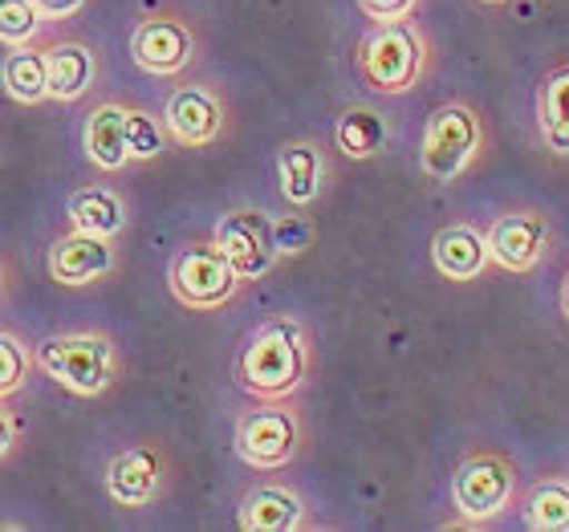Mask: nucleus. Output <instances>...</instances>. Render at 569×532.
Returning a JSON list of instances; mask_svg holds the SVG:
<instances>
[{
  "label": "nucleus",
  "mask_w": 569,
  "mask_h": 532,
  "mask_svg": "<svg viewBox=\"0 0 569 532\" xmlns=\"http://www.w3.org/2000/svg\"><path fill=\"white\" fill-rule=\"evenodd\" d=\"M313 374V338L309 325L293 313L261 321L240 345L232 379L249 399L257 402H289L306 391Z\"/></svg>",
  "instance_id": "1"
},
{
  "label": "nucleus",
  "mask_w": 569,
  "mask_h": 532,
  "mask_svg": "<svg viewBox=\"0 0 569 532\" xmlns=\"http://www.w3.org/2000/svg\"><path fill=\"white\" fill-rule=\"evenodd\" d=\"M427 58L431 53H427L423 29L411 17H403V21H375V29L358 41L355 66L370 94L399 98L423 82Z\"/></svg>",
  "instance_id": "2"
},
{
  "label": "nucleus",
  "mask_w": 569,
  "mask_h": 532,
  "mask_svg": "<svg viewBox=\"0 0 569 532\" xmlns=\"http://www.w3.org/2000/svg\"><path fill=\"white\" fill-rule=\"evenodd\" d=\"M37 370L66 391L98 399L122 374V354L110 333H53L33 345Z\"/></svg>",
  "instance_id": "3"
},
{
  "label": "nucleus",
  "mask_w": 569,
  "mask_h": 532,
  "mask_svg": "<svg viewBox=\"0 0 569 532\" xmlns=\"http://www.w3.org/2000/svg\"><path fill=\"white\" fill-rule=\"evenodd\" d=\"M485 151V119L480 110L468 102H448V107L431 110L419 142V167L431 183H456L476 167Z\"/></svg>",
  "instance_id": "4"
},
{
  "label": "nucleus",
  "mask_w": 569,
  "mask_h": 532,
  "mask_svg": "<svg viewBox=\"0 0 569 532\" xmlns=\"http://www.w3.org/2000/svg\"><path fill=\"white\" fill-rule=\"evenodd\" d=\"M167 289L191 313H212V309L237 301L244 281L228 264L224 252L216 249V240H196V244H183L176 252V261L167 269Z\"/></svg>",
  "instance_id": "5"
},
{
  "label": "nucleus",
  "mask_w": 569,
  "mask_h": 532,
  "mask_svg": "<svg viewBox=\"0 0 569 532\" xmlns=\"http://www.w3.org/2000/svg\"><path fill=\"white\" fill-rule=\"evenodd\" d=\"M517 500V468L500 451H476L451 475V504L463 524H488Z\"/></svg>",
  "instance_id": "6"
},
{
  "label": "nucleus",
  "mask_w": 569,
  "mask_h": 532,
  "mask_svg": "<svg viewBox=\"0 0 569 532\" xmlns=\"http://www.w3.org/2000/svg\"><path fill=\"white\" fill-rule=\"evenodd\" d=\"M306 448V419L289 402H261L237 423V455L257 472H277Z\"/></svg>",
  "instance_id": "7"
},
{
  "label": "nucleus",
  "mask_w": 569,
  "mask_h": 532,
  "mask_svg": "<svg viewBox=\"0 0 569 532\" xmlns=\"http://www.w3.org/2000/svg\"><path fill=\"white\" fill-rule=\"evenodd\" d=\"M131 58L154 78H179L200 58V37L179 12H151L131 29Z\"/></svg>",
  "instance_id": "8"
},
{
  "label": "nucleus",
  "mask_w": 569,
  "mask_h": 532,
  "mask_svg": "<svg viewBox=\"0 0 569 532\" xmlns=\"http://www.w3.org/2000/svg\"><path fill=\"white\" fill-rule=\"evenodd\" d=\"M485 237L492 264L505 272H517V277L541 269L546 257L553 252V224L537 208H509V212H500L485 228Z\"/></svg>",
  "instance_id": "9"
},
{
  "label": "nucleus",
  "mask_w": 569,
  "mask_h": 532,
  "mask_svg": "<svg viewBox=\"0 0 569 532\" xmlns=\"http://www.w3.org/2000/svg\"><path fill=\"white\" fill-rule=\"evenodd\" d=\"M212 240L244 284L269 277L273 264L281 261V257H277V244H273V215L261 212V208H237V212H224L220 215V224H216Z\"/></svg>",
  "instance_id": "10"
},
{
  "label": "nucleus",
  "mask_w": 569,
  "mask_h": 532,
  "mask_svg": "<svg viewBox=\"0 0 569 532\" xmlns=\"http://www.w3.org/2000/svg\"><path fill=\"white\" fill-rule=\"evenodd\" d=\"M167 451L159 443H131L107 468V492L119 509H147L167 488Z\"/></svg>",
  "instance_id": "11"
},
{
  "label": "nucleus",
  "mask_w": 569,
  "mask_h": 532,
  "mask_svg": "<svg viewBox=\"0 0 569 532\" xmlns=\"http://www.w3.org/2000/svg\"><path fill=\"white\" fill-rule=\"evenodd\" d=\"M163 122L176 147H188V151L212 147L228 127L224 98L216 94L212 86H179V90H171V98H167Z\"/></svg>",
  "instance_id": "12"
},
{
  "label": "nucleus",
  "mask_w": 569,
  "mask_h": 532,
  "mask_svg": "<svg viewBox=\"0 0 569 532\" xmlns=\"http://www.w3.org/2000/svg\"><path fill=\"white\" fill-rule=\"evenodd\" d=\"M119 269V249L107 237H90V232H61L46 252L49 281L66 284V289H86V284L107 281Z\"/></svg>",
  "instance_id": "13"
},
{
  "label": "nucleus",
  "mask_w": 569,
  "mask_h": 532,
  "mask_svg": "<svg viewBox=\"0 0 569 532\" xmlns=\"http://www.w3.org/2000/svg\"><path fill=\"white\" fill-rule=\"evenodd\" d=\"M46 49V70H49V98L53 102H82L98 86V53L86 46L82 37H49L41 41Z\"/></svg>",
  "instance_id": "14"
},
{
  "label": "nucleus",
  "mask_w": 569,
  "mask_h": 532,
  "mask_svg": "<svg viewBox=\"0 0 569 532\" xmlns=\"http://www.w3.org/2000/svg\"><path fill=\"white\" fill-rule=\"evenodd\" d=\"M431 261H436V272L443 281L468 284L485 277L492 252H488V237L476 224H448L431 240Z\"/></svg>",
  "instance_id": "15"
},
{
  "label": "nucleus",
  "mask_w": 569,
  "mask_h": 532,
  "mask_svg": "<svg viewBox=\"0 0 569 532\" xmlns=\"http://www.w3.org/2000/svg\"><path fill=\"white\" fill-rule=\"evenodd\" d=\"M237 521L244 532H297L309 524V509L289 484H257L240 500Z\"/></svg>",
  "instance_id": "16"
},
{
  "label": "nucleus",
  "mask_w": 569,
  "mask_h": 532,
  "mask_svg": "<svg viewBox=\"0 0 569 532\" xmlns=\"http://www.w3.org/2000/svg\"><path fill=\"white\" fill-rule=\"evenodd\" d=\"M277 179H281V195L293 208H309L321 195L326 183V151L313 139H289L277 151Z\"/></svg>",
  "instance_id": "17"
},
{
  "label": "nucleus",
  "mask_w": 569,
  "mask_h": 532,
  "mask_svg": "<svg viewBox=\"0 0 569 532\" xmlns=\"http://www.w3.org/2000/svg\"><path fill=\"white\" fill-rule=\"evenodd\" d=\"M66 224L73 232H90V237H107L119 240L127 232V203L114 188L107 183H90V188H78L66 200Z\"/></svg>",
  "instance_id": "18"
},
{
  "label": "nucleus",
  "mask_w": 569,
  "mask_h": 532,
  "mask_svg": "<svg viewBox=\"0 0 569 532\" xmlns=\"http://www.w3.org/2000/svg\"><path fill=\"white\" fill-rule=\"evenodd\" d=\"M86 159L98 167V171H122L131 163L127 154V107L122 102H98L90 114H86Z\"/></svg>",
  "instance_id": "19"
},
{
  "label": "nucleus",
  "mask_w": 569,
  "mask_h": 532,
  "mask_svg": "<svg viewBox=\"0 0 569 532\" xmlns=\"http://www.w3.org/2000/svg\"><path fill=\"white\" fill-rule=\"evenodd\" d=\"M537 131L546 151L569 159V66L549 70L537 86Z\"/></svg>",
  "instance_id": "20"
},
{
  "label": "nucleus",
  "mask_w": 569,
  "mask_h": 532,
  "mask_svg": "<svg viewBox=\"0 0 569 532\" xmlns=\"http://www.w3.org/2000/svg\"><path fill=\"white\" fill-rule=\"evenodd\" d=\"M0 82H4V94L21 107H37L49 98V70H46V49L29 41V46H17L4 53V66H0Z\"/></svg>",
  "instance_id": "21"
},
{
  "label": "nucleus",
  "mask_w": 569,
  "mask_h": 532,
  "mask_svg": "<svg viewBox=\"0 0 569 532\" xmlns=\"http://www.w3.org/2000/svg\"><path fill=\"white\" fill-rule=\"evenodd\" d=\"M387 119L370 107H346L333 122V147L346 154V159H375V154L387 147Z\"/></svg>",
  "instance_id": "22"
},
{
  "label": "nucleus",
  "mask_w": 569,
  "mask_h": 532,
  "mask_svg": "<svg viewBox=\"0 0 569 532\" xmlns=\"http://www.w3.org/2000/svg\"><path fill=\"white\" fill-rule=\"evenodd\" d=\"M525 524L537 532H569V475H546L525 492Z\"/></svg>",
  "instance_id": "23"
},
{
  "label": "nucleus",
  "mask_w": 569,
  "mask_h": 532,
  "mask_svg": "<svg viewBox=\"0 0 569 532\" xmlns=\"http://www.w3.org/2000/svg\"><path fill=\"white\" fill-rule=\"evenodd\" d=\"M167 147H171L167 122L151 110L127 107V154H131V163H151Z\"/></svg>",
  "instance_id": "24"
},
{
  "label": "nucleus",
  "mask_w": 569,
  "mask_h": 532,
  "mask_svg": "<svg viewBox=\"0 0 569 532\" xmlns=\"http://www.w3.org/2000/svg\"><path fill=\"white\" fill-rule=\"evenodd\" d=\"M33 345L24 342L21 333L0 330V399H17L33 379Z\"/></svg>",
  "instance_id": "25"
},
{
  "label": "nucleus",
  "mask_w": 569,
  "mask_h": 532,
  "mask_svg": "<svg viewBox=\"0 0 569 532\" xmlns=\"http://www.w3.org/2000/svg\"><path fill=\"white\" fill-rule=\"evenodd\" d=\"M41 12L33 0H0V46H29L41 33Z\"/></svg>",
  "instance_id": "26"
},
{
  "label": "nucleus",
  "mask_w": 569,
  "mask_h": 532,
  "mask_svg": "<svg viewBox=\"0 0 569 532\" xmlns=\"http://www.w3.org/2000/svg\"><path fill=\"white\" fill-rule=\"evenodd\" d=\"M273 244L277 257H301L313 249V224L306 215H273Z\"/></svg>",
  "instance_id": "27"
},
{
  "label": "nucleus",
  "mask_w": 569,
  "mask_h": 532,
  "mask_svg": "<svg viewBox=\"0 0 569 532\" xmlns=\"http://www.w3.org/2000/svg\"><path fill=\"white\" fill-rule=\"evenodd\" d=\"M358 9L367 12L370 21H403L419 9V0H358Z\"/></svg>",
  "instance_id": "28"
},
{
  "label": "nucleus",
  "mask_w": 569,
  "mask_h": 532,
  "mask_svg": "<svg viewBox=\"0 0 569 532\" xmlns=\"http://www.w3.org/2000/svg\"><path fill=\"white\" fill-rule=\"evenodd\" d=\"M17 443H21V423H17V414L9 411V402L0 399V463L17 451Z\"/></svg>",
  "instance_id": "29"
},
{
  "label": "nucleus",
  "mask_w": 569,
  "mask_h": 532,
  "mask_svg": "<svg viewBox=\"0 0 569 532\" xmlns=\"http://www.w3.org/2000/svg\"><path fill=\"white\" fill-rule=\"evenodd\" d=\"M33 4L46 21H66V17H73V12L86 9V0H33Z\"/></svg>",
  "instance_id": "30"
},
{
  "label": "nucleus",
  "mask_w": 569,
  "mask_h": 532,
  "mask_svg": "<svg viewBox=\"0 0 569 532\" xmlns=\"http://www.w3.org/2000/svg\"><path fill=\"white\" fill-rule=\"evenodd\" d=\"M9 284H12V264H9V257L0 252V297L9 293Z\"/></svg>",
  "instance_id": "31"
},
{
  "label": "nucleus",
  "mask_w": 569,
  "mask_h": 532,
  "mask_svg": "<svg viewBox=\"0 0 569 532\" xmlns=\"http://www.w3.org/2000/svg\"><path fill=\"white\" fill-rule=\"evenodd\" d=\"M561 313H566V321H569V272H566V281H561Z\"/></svg>",
  "instance_id": "32"
},
{
  "label": "nucleus",
  "mask_w": 569,
  "mask_h": 532,
  "mask_svg": "<svg viewBox=\"0 0 569 532\" xmlns=\"http://www.w3.org/2000/svg\"><path fill=\"white\" fill-rule=\"evenodd\" d=\"M476 4H509V0H476Z\"/></svg>",
  "instance_id": "33"
}]
</instances>
